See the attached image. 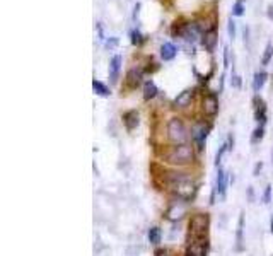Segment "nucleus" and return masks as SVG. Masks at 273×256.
<instances>
[{"mask_svg": "<svg viewBox=\"0 0 273 256\" xmlns=\"http://www.w3.org/2000/svg\"><path fill=\"white\" fill-rule=\"evenodd\" d=\"M161 162L168 164L169 167H179V169H188L193 167L198 162V151L193 143H183V145H166L163 151L157 152Z\"/></svg>", "mask_w": 273, "mask_h": 256, "instance_id": "1", "label": "nucleus"}, {"mask_svg": "<svg viewBox=\"0 0 273 256\" xmlns=\"http://www.w3.org/2000/svg\"><path fill=\"white\" fill-rule=\"evenodd\" d=\"M166 138L171 145H183V143H190V128L186 126L185 120L181 116H171L168 123H166Z\"/></svg>", "mask_w": 273, "mask_h": 256, "instance_id": "2", "label": "nucleus"}, {"mask_svg": "<svg viewBox=\"0 0 273 256\" xmlns=\"http://www.w3.org/2000/svg\"><path fill=\"white\" fill-rule=\"evenodd\" d=\"M212 227V217L205 210L190 214L188 217V238H209Z\"/></svg>", "mask_w": 273, "mask_h": 256, "instance_id": "3", "label": "nucleus"}, {"mask_svg": "<svg viewBox=\"0 0 273 256\" xmlns=\"http://www.w3.org/2000/svg\"><path fill=\"white\" fill-rule=\"evenodd\" d=\"M163 217L171 224L183 222L185 219L190 217V202H186V200L178 198V197H171Z\"/></svg>", "mask_w": 273, "mask_h": 256, "instance_id": "4", "label": "nucleus"}, {"mask_svg": "<svg viewBox=\"0 0 273 256\" xmlns=\"http://www.w3.org/2000/svg\"><path fill=\"white\" fill-rule=\"evenodd\" d=\"M212 130V126L203 120H196L190 128V137H191V143L196 147L198 154L205 151L207 145V138H209V133Z\"/></svg>", "mask_w": 273, "mask_h": 256, "instance_id": "5", "label": "nucleus"}, {"mask_svg": "<svg viewBox=\"0 0 273 256\" xmlns=\"http://www.w3.org/2000/svg\"><path fill=\"white\" fill-rule=\"evenodd\" d=\"M198 181L196 179H190V181H183V183H176L173 186L168 188V191L171 193V197H178L183 198L186 202H193L198 195Z\"/></svg>", "mask_w": 273, "mask_h": 256, "instance_id": "6", "label": "nucleus"}, {"mask_svg": "<svg viewBox=\"0 0 273 256\" xmlns=\"http://www.w3.org/2000/svg\"><path fill=\"white\" fill-rule=\"evenodd\" d=\"M210 238H188L186 236V249L183 256H209Z\"/></svg>", "mask_w": 273, "mask_h": 256, "instance_id": "7", "label": "nucleus"}, {"mask_svg": "<svg viewBox=\"0 0 273 256\" xmlns=\"http://www.w3.org/2000/svg\"><path fill=\"white\" fill-rule=\"evenodd\" d=\"M203 29L200 28V24L196 23H188V24H183L181 26V29L178 31V36L181 39L185 41L186 45H191L193 46L196 41H200L203 38Z\"/></svg>", "mask_w": 273, "mask_h": 256, "instance_id": "8", "label": "nucleus"}, {"mask_svg": "<svg viewBox=\"0 0 273 256\" xmlns=\"http://www.w3.org/2000/svg\"><path fill=\"white\" fill-rule=\"evenodd\" d=\"M220 111V102L219 96L215 92H205L201 97V113L207 118H215Z\"/></svg>", "mask_w": 273, "mask_h": 256, "instance_id": "9", "label": "nucleus"}, {"mask_svg": "<svg viewBox=\"0 0 273 256\" xmlns=\"http://www.w3.org/2000/svg\"><path fill=\"white\" fill-rule=\"evenodd\" d=\"M229 183H231V173L225 171L224 167L217 169L215 188H217V193H219V198L220 200H225L227 198V186H229Z\"/></svg>", "mask_w": 273, "mask_h": 256, "instance_id": "10", "label": "nucleus"}, {"mask_svg": "<svg viewBox=\"0 0 273 256\" xmlns=\"http://www.w3.org/2000/svg\"><path fill=\"white\" fill-rule=\"evenodd\" d=\"M195 96H196V91L191 89V87H188V89H185V91H181L179 94L174 97L173 108H174V110H186V108L191 106V102H193Z\"/></svg>", "mask_w": 273, "mask_h": 256, "instance_id": "11", "label": "nucleus"}, {"mask_svg": "<svg viewBox=\"0 0 273 256\" xmlns=\"http://www.w3.org/2000/svg\"><path fill=\"white\" fill-rule=\"evenodd\" d=\"M244 225H246V214L241 210L239 217H237V227H236V244H234L236 253H242V251L246 249V246H244Z\"/></svg>", "mask_w": 273, "mask_h": 256, "instance_id": "12", "label": "nucleus"}, {"mask_svg": "<svg viewBox=\"0 0 273 256\" xmlns=\"http://www.w3.org/2000/svg\"><path fill=\"white\" fill-rule=\"evenodd\" d=\"M253 104H255V121H256V125H266V121H268L266 102L261 99L260 94H255V97H253Z\"/></svg>", "mask_w": 273, "mask_h": 256, "instance_id": "13", "label": "nucleus"}, {"mask_svg": "<svg viewBox=\"0 0 273 256\" xmlns=\"http://www.w3.org/2000/svg\"><path fill=\"white\" fill-rule=\"evenodd\" d=\"M121 120H123L125 130L128 133H131V132H135L136 128L140 126V113L136 110H128V111H125L123 115H121Z\"/></svg>", "mask_w": 273, "mask_h": 256, "instance_id": "14", "label": "nucleus"}, {"mask_svg": "<svg viewBox=\"0 0 273 256\" xmlns=\"http://www.w3.org/2000/svg\"><path fill=\"white\" fill-rule=\"evenodd\" d=\"M121 65H123V56H121V55H113V58L109 60V69H108V75H109L111 84H118Z\"/></svg>", "mask_w": 273, "mask_h": 256, "instance_id": "15", "label": "nucleus"}, {"mask_svg": "<svg viewBox=\"0 0 273 256\" xmlns=\"http://www.w3.org/2000/svg\"><path fill=\"white\" fill-rule=\"evenodd\" d=\"M144 82V69L142 67H131L126 74V84L130 89H136Z\"/></svg>", "mask_w": 273, "mask_h": 256, "instance_id": "16", "label": "nucleus"}, {"mask_svg": "<svg viewBox=\"0 0 273 256\" xmlns=\"http://www.w3.org/2000/svg\"><path fill=\"white\" fill-rule=\"evenodd\" d=\"M217 41H219V36H217V29L215 28L205 29V34H203V38H201V43H203L205 50L209 51V53H214V50H215V46H217Z\"/></svg>", "mask_w": 273, "mask_h": 256, "instance_id": "17", "label": "nucleus"}, {"mask_svg": "<svg viewBox=\"0 0 273 256\" xmlns=\"http://www.w3.org/2000/svg\"><path fill=\"white\" fill-rule=\"evenodd\" d=\"M159 55L164 61H173L178 55V48L173 43H163L159 48Z\"/></svg>", "mask_w": 273, "mask_h": 256, "instance_id": "18", "label": "nucleus"}, {"mask_svg": "<svg viewBox=\"0 0 273 256\" xmlns=\"http://www.w3.org/2000/svg\"><path fill=\"white\" fill-rule=\"evenodd\" d=\"M266 80H268V72L266 70L255 72V77H253V91H255L256 94H258V92H260L263 87H265Z\"/></svg>", "mask_w": 273, "mask_h": 256, "instance_id": "19", "label": "nucleus"}, {"mask_svg": "<svg viewBox=\"0 0 273 256\" xmlns=\"http://www.w3.org/2000/svg\"><path fill=\"white\" fill-rule=\"evenodd\" d=\"M159 94V89H157V86H155V82L152 79H149V80H145V84H144V101H152L155 99Z\"/></svg>", "mask_w": 273, "mask_h": 256, "instance_id": "20", "label": "nucleus"}, {"mask_svg": "<svg viewBox=\"0 0 273 256\" xmlns=\"http://www.w3.org/2000/svg\"><path fill=\"white\" fill-rule=\"evenodd\" d=\"M147 239L152 246H159L163 243V230H161L159 225H152V227L147 230Z\"/></svg>", "mask_w": 273, "mask_h": 256, "instance_id": "21", "label": "nucleus"}, {"mask_svg": "<svg viewBox=\"0 0 273 256\" xmlns=\"http://www.w3.org/2000/svg\"><path fill=\"white\" fill-rule=\"evenodd\" d=\"M93 91H94L98 96H101V97H109V96H111V89H109V87L106 86L104 82H101V80H98V79L93 80Z\"/></svg>", "mask_w": 273, "mask_h": 256, "instance_id": "22", "label": "nucleus"}, {"mask_svg": "<svg viewBox=\"0 0 273 256\" xmlns=\"http://www.w3.org/2000/svg\"><path fill=\"white\" fill-rule=\"evenodd\" d=\"M265 125H256L251 133V145H260L263 138H265Z\"/></svg>", "mask_w": 273, "mask_h": 256, "instance_id": "23", "label": "nucleus"}, {"mask_svg": "<svg viewBox=\"0 0 273 256\" xmlns=\"http://www.w3.org/2000/svg\"><path fill=\"white\" fill-rule=\"evenodd\" d=\"M229 152V148H227V143L224 142L222 145L219 147V151H217V154H215V161H214V166L219 169V167H222V159H224V156L225 154Z\"/></svg>", "mask_w": 273, "mask_h": 256, "instance_id": "24", "label": "nucleus"}, {"mask_svg": "<svg viewBox=\"0 0 273 256\" xmlns=\"http://www.w3.org/2000/svg\"><path fill=\"white\" fill-rule=\"evenodd\" d=\"M273 58V45L268 43L266 48H265V53H263V58H261V65L263 67H268L270 65V61Z\"/></svg>", "mask_w": 273, "mask_h": 256, "instance_id": "25", "label": "nucleus"}, {"mask_svg": "<svg viewBox=\"0 0 273 256\" xmlns=\"http://www.w3.org/2000/svg\"><path fill=\"white\" fill-rule=\"evenodd\" d=\"M130 36H131V45H135V46H140L145 41V38L142 36V33H140L139 29H133L130 33Z\"/></svg>", "mask_w": 273, "mask_h": 256, "instance_id": "26", "label": "nucleus"}, {"mask_svg": "<svg viewBox=\"0 0 273 256\" xmlns=\"http://www.w3.org/2000/svg\"><path fill=\"white\" fill-rule=\"evenodd\" d=\"M271 189H273V186H271L270 183H268L266 186H265V191H263V195H261L263 205H270L271 203Z\"/></svg>", "mask_w": 273, "mask_h": 256, "instance_id": "27", "label": "nucleus"}, {"mask_svg": "<svg viewBox=\"0 0 273 256\" xmlns=\"http://www.w3.org/2000/svg\"><path fill=\"white\" fill-rule=\"evenodd\" d=\"M244 10H246V7L242 2H236L234 5H232V15H234V17H241V15H244Z\"/></svg>", "mask_w": 273, "mask_h": 256, "instance_id": "28", "label": "nucleus"}, {"mask_svg": "<svg viewBox=\"0 0 273 256\" xmlns=\"http://www.w3.org/2000/svg\"><path fill=\"white\" fill-rule=\"evenodd\" d=\"M231 86L234 87V89H241L242 87V79L239 74H236L234 69H232V75H231Z\"/></svg>", "mask_w": 273, "mask_h": 256, "instance_id": "29", "label": "nucleus"}, {"mask_svg": "<svg viewBox=\"0 0 273 256\" xmlns=\"http://www.w3.org/2000/svg\"><path fill=\"white\" fill-rule=\"evenodd\" d=\"M227 33H229V38L231 39L236 38V23H234V19H232V15H231L229 23H227Z\"/></svg>", "mask_w": 273, "mask_h": 256, "instance_id": "30", "label": "nucleus"}, {"mask_svg": "<svg viewBox=\"0 0 273 256\" xmlns=\"http://www.w3.org/2000/svg\"><path fill=\"white\" fill-rule=\"evenodd\" d=\"M246 197H247V203H255L256 202V195H255V186H247L246 188Z\"/></svg>", "mask_w": 273, "mask_h": 256, "instance_id": "31", "label": "nucleus"}, {"mask_svg": "<svg viewBox=\"0 0 273 256\" xmlns=\"http://www.w3.org/2000/svg\"><path fill=\"white\" fill-rule=\"evenodd\" d=\"M225 143H227V148H229V152L234 151V145H236L234 133H229V135H227V140H225Z\"/></svg>", "mask_w": 273, "mask_h": 256, "instance_id": "32", "label": "nucleus"}, {"mask_svg": "<svg viewBox=\"0 0 273 256\" xmlns=\"http://www.w3.org/2000/svg\"><path fill=\"white\" fill-rule=\"evenodd\" d=\"M261 171H263V161H258V162L255 164V167H253V176L258 178V176L261 174Z\"/></svg>", "mask_w": 273, "mask_h": 256, "instance_id": "33", "label": "nucleus"}, {"mask_svg": "<svg viewBox=\"0 0 273 256\" xmlns=\"http://www.w3.org/2000/svg\"><path fill=\"white\" fill-rule=\"evenodd\" d=\"M154 256H171V251L168 248H157L154 251Z\"/></svg>", "mask_w": 273, "mask_h": 256, "instance_id": "34", "label": "nucleus"}, {"mask_svg": "<svg viewBox=\"0 0 273 256\" xmlns=\"http://www.w3.org/2000/svg\"><path fill=\"white\" fill-rule=\"evenodd\" d=\"M118 46V38H109L108 41H106V48H109V50H113Z\"/></svg>", "mask_w": 273, "mask_h": 256, "instance_id": "35", "label": "nucleus"}, {"mask_svg": "<svg viewBox=\"0 0 273 256\" xmlns=\"http://www.w3.org/2000/svg\"><path fill=\"white\" fill-rule=\"evenodd\" d=\"M229 67V48H224V69Z\"/></svg>", "mask_w": 273, "mask_h": 256, "instance_id": "36", "label": "nucleus"}, {"mask_svg": "<svg viewBox=\"0 0 273 256\" xmlns=\"http://www.w3.org/2000/svg\"><path fill=\"white\" fill-rule=\"evenodd\" d=\"M268 19L273 20V5H268Z\"/></svg>", "mask_w": 273, "mask_h": 256, "instance_id": "37", "label": "nucleus"}, {"mask_svg": "<svg viewBox=\"0 0 273 256\" xmlns=\"http://www.w3.org/2000/svg\"><path fill=\"white\" fill-rule=\"evenodd\" d=\"M270 232L273 234V214H271V217H270Z\"/></svg>", "mask_w": 273, "mask_h": 256, "instance_id": "38", "label": "nucleus"}, {"mask_svg": "<svg viewBox=\"0 0 273 256\" xmlns=\"http://www.w3.org/2000/svg\"><path fill=\"white\" fill-rule=\"evenodd\" d=\"M271 164H273V152H271Z\"/></svg>", "mask_w": 273, "mask_h": 256, "instance_id": "39", "label": "nucleus"}]
</instances>
